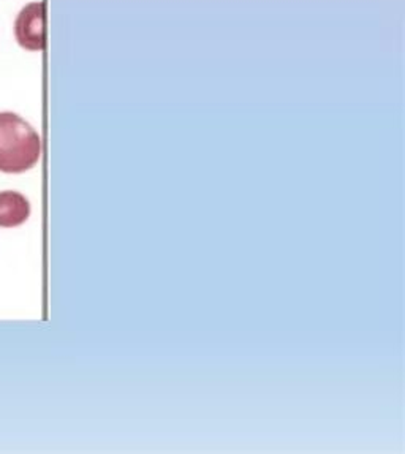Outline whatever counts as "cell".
Listing matches in <instances>:
<instances>
[{
	"label": "cell",
	"instance_id": "cell-3",
	"mask_svg": "<svg viewBox=\"0 0 405 454\" xmlns=\"http://www.w3.org/2000/svg\"><path fill=\"white\" fill-rule=\"evenodd\" d=\"M30 203L16 191L0 192V228H15L27 222Z\"/></svg>",
	"mask_w": 405,
	"mask_h": 454
},
{
	"label": "cell",
	"instance_id": "cell-1",
	"mask_svg": "<svg viewBox=\"0 0 405 454\" xmlns=\"http://www.w3.org/2000/svg\"><path fill=\"white\" fill-rule=\"evenodd\" d=\"M42 155V138L32 125L12 111L0 113V171L19 175L34 168Z\"/></svg>",
	"mask_w": 405,
	"mask_h": 454
},
{
	"label": "cell",
	"instance_id": "cell-2",
	"mask_svg": "<svg viewBox=\"0 0 405 454\" xmlns=\"http://www.w3.org/2000/svg\"><path fill=\"white\" fill-rule=\"evenodd\" d=\"M16 42L27 51H42L44 40V4L29 2L22 7L15 20Z\"/></svg>",
	"mask_w": 405,
	"mask_h": 454
}]
</instances>
